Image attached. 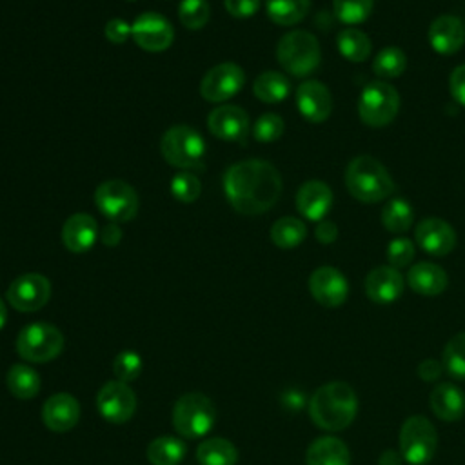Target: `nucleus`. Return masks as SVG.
Listing matches in <instances>:
<instances>
[{"label": "nucleus", "instance_id": "obj_5", "mask_svg": "<svg viewBox=\"0 0 465 465\" xmlns=\"http://www.w3.org/2000/svg\"><path fill=\"white\" fill-rule=\"evenodd\" d=\"M214 418V405L202 392H187L173 407L174 430L187 440L205 436L213 429Z\"/></svg>", "mask_w": 465, "mask_h": 465}, {"label": "nucleus", "instance_id": "obj_18", "mask_svg": "<svg viewBox=\"0 0 465 465\" xmlns=\"http://www.w3.org/2000/svg\"><path fill=\"white\" fill-rule=\"evenodd\" d=\"M207 127L220 140L242 142L249 133V116L238 105H220L209 113Z\"/></svg>", "mask_w": 465, "mask_h": 465}, {"label": "nucleus", "instance_id": "obj_11", "mask_svg": "<svg viewBox=\"0 0 465 465\" xmlns=\"http://www.w3.org/2000/svg\"><path fill=\"white\" fill-rule=\"evenodd\" d=\"M9 305L20 312H35L51 298V282L38 272H25L11 282L5 291Z\"/></svg>", "mask_w": 465, "mask_h": 465}, {"label": "nucleus", "instance_id": "obj_34", "mask_svg": "<svg viewBox=\"0 0 465 465\" xmlns=\"http://www.w3.org/2000/svg\"><path fill=\"white\" fill-rule=\"evenodd\" d=\"M414 220L412 205L403 198H392L381 209V223L389 232H405Z\"/></svg>", "mask_w": 465, "mask_h": 465}, {"label": "nucleus", "instance_id": "obj_37", "mask_svg": "<svg viewBox=\"0 0 465 465\" xmlns=\"http://www.w3.org/2000/svg\"><path fill=\"white\" fill-rule=\"evenodd\" d=\"M374 0H332L334 15L341 24L356 25L369 18Z\"/></svg>", "mask_w": 465, "mask_h": 465}, {"label": "nucleus", "instance_id": "obj_19", "mask_svg": "<svg viewBox=\"0 0 465 465\" xmlns=\"http://www.w3.org/2000/svg\"><path fill=\"white\" fill-rule=\"evenodd\" d=\"M80 420V403L69 392H56L42 405V421L53 432H67Z\"/></svg>", "mask_w": 465, "mask_h": 465}, {"label": "nucleus", "instance_id": "obj_8", "mask_svg": "<svg viewBox=\"0 0 465 465\" xmlns=\"http://www.w3.org/2000/svg\"><path fill=\"white\" fill-rule=\"evenodd\" d=\"M162 156L178 169L200 167L205 154V142L202 134L189 125H173L160 142Z\"/></svg>", "mask_w": 465, "mask_h": 465}, {"label": "nucleus", "instance_id": "obj_50", "mask_svg": "<svg viewBox=\"0 0 465 465\" xmlns=\"http://www.w3.org/2000/svg\"><path fill=\"white\" fill-rule=\"evenodd\" d=\"M5 320H7V307H5V302L0 298V329L5 325Z\"/></svg>", "mask_w": 465, "mask_h": 465}, {"label": "nucleus", "instance_id": "obj_43", "mask_svg": "<svg viewBox=\"0 0 465 465\" xmlns=\"http://www.w3.org/2000/svg\"><path fill=\"white\" fill-rule=\"evenodd\" d=\"M105 38L113 44H122L131 36V25L122 18H113L105 24Z\"/></svg>", "mask_w": 465, "mask_h": 465}, {"label": "nucleus", "instance_id": "obj_24", "mask_svg": "<svg viewBox=\"0 0 465 465\" xmlns=\"http://www.w3.org/2000/svg\"><path fill=\"white\" fill-rule=\"evenodd\" d=\"M430 409L441 421H458L465 414V394L454 383H438L430 392Z\"/></svg>", "mask_w": 465, "mask_h": 465}, {"label": "nucleus", "instance_id": "obj_4", "mask_svg": "<svg viewBox=\"0 0 465 465\" xmlns=\"http://www.w3.org/2000/svg\"><path fill=\"white\" fill-rule=\"evenodd\" d=\"M276 58L287 73L305 76L320 65V42L309 31H291L280 38L276 45Z\"/></svg>", "mask_w": 465, "mask_h": 465}, {"label": "nucleus", "instance_id": "obj_10", "mask_svg": "<svg viewBox=\"0 0 465 465\" xmlns=\"http://www.w3.org/2000/svg\"><path fill=\"white\" fill-rule=\"evenodd\" d=\"M98 211L114 223L129 222L138 213V196L124 180H105L94 191Z\"/></svg>", "mask_w": 465, "mask_h": 465}, {"label": "nucleus", "instance_id": "obj_20", "mask_svg": "<svg viewBox=\"0 0 465 465\" xmlns=\"http://www.w3.org/2000/svg\"><path fill=\"white\" fill-rule=\"evenodd\" d=\"M365 294L374 303H392L396 302L405 287L401 272L391 265H380L369 271L365 278Z\"/></svg>", "mask_w": 465, "mask_h": 465}, {"label": "nucleus", "instance_id": "obj_39", "mask_svg": "<svg viewBox=\"0 0 465 465\" xmlns=\"http://www.w3.org/2000/svg\"><path fill=\"white\" fill-rule=\"evenodd\" d=\"M113 372L120 381H134L142 372V358L134 351H122L113 361Z\"/></svg>", "mask_w": 465, "mask_h": 465}, {"label": "nucleus", "instance_id": "obj_42", "mask_svg": "<svg viewBox=\"0 0 465 465\" xmlns=\"http://www.w3.org/2000/svg\"><path fill=\"white\" fill-rule=\"evenodd\" d=\"M414 254H416V249L409 238L400 236L387 245V262L394 269L407 267L414 260Z\"/></svg>", "mask_w": 465, "mask_h": 465}, {"label": "nucleus", "instance_id": "obj_44", "mask_svg": "<svg viewBox=\"0 0 465 465\" xmlns=\"http://www.w3.org/2000/svg\"><path fill=\"white\" fill-rule=\"evenodd\" d=\"M449 89L452 98L465 107V64L452 69L449 76Z\"/></svg>", "mask_w": 465, "mask_h": 465}, {"label": "nucleus", "instance_id": "obj_2", "mask_svg": "<svg viewBox=\"0 0 465 465\" xmlns=\"http://www.w3.org/2000/svg\"><path fill=\"white\" fill-rule=\"evenodd\" d=\"M358 412V396L345 381H329L314 391L309 400V416L323 430L347 429Z\"/></svg>", "mask_w": 465, "mask_h": 465}, {"label": "nucleus", "instance_id": "obj_41", "mask_svg": "<svg viewBox=\"0 0 465 465\" xmlns=\"http://www.w3.org/2000/svg\"><path fill=\"white\" fill-rule=\"evenodd\" d=\"M171 193L178 202L191 203L200 196L202 185H200V180L194 174L178 173L171 182Z\"/></svg>", "mask_w": 465, "mask_h": 465}, {"label": "nucleus", "instance_id": "obj_14", "mask_svg": "<svg viewBox=\"0 0 465 465\" xmlns=\"http://www.w3.org/2000/svg\"><path fill=\"white\" fill-rule=\"evenodd\" d=\"M131 36L145 51H163L173 44L174 29L167 18L158 13H143L131 25Z\"/></svg>", "mask_w": 465, "mask_h": 465}, {"label": "nucleus", "instance_id": "obj_22", "mask_svg": "<svg viewBox=\"0 0 465 465\" xmlns=\"http://www.w3.org/2000/svg\"><path fill=\"white\" fill-rule=\"evenodd\" d=\"M332 207V191L325 182L309 180L296 193V209L312 222H322Z\"/></svg>", "mask_w": 465, "mask_h": 465}, {"label": "nucleus", "instance_id": "obj_12", "mask_svg": "<svg viewBox=\"0 0 465 465\" xmlns=\"http://www.w3.org/2000/svg\"><path fill=\"white\" fill-rule=\"evenodd\" d=\"M96 407L109 423H125L136 411V396L125 381L113 380L104 383L98 391Z\"/></svg>", "mask_w": 465, "mask_h": 465}, {"label": "nucleus", "instance_id": "obj_7", "mask_svg": "<svg viewBox=\"0 0 465 465\" xmlns=\"http://www.w3.org/2000/svg\"><path fill=\"white\" fill-rule=\"evenodd\" d=\"M64 334L58 327L44 322L25 325L16 336V352L31 363L54 360L64 349Z\"/></svg>", "mask_w": 465, "mask_h": 465}, {"label": "nucleus", "instance_id": "obj_3", "mask_svg": "<svg viewBox=\"0 0 465 465\" xmlns=\"http://www.w3.org/2000/svg\"><path fill=\"white\" fill-rule=\"evenodd\" d=\"M345 185L349 193L363 203L385 200L394 191V182L389 171L374 156H354L345 169Z\"/></svg>", "mask_w": 465, "mask_h": 465}, {"label": "nucleus", "instance_id": "obj_1", "mask_svg": "<svg viewBox=\"0 0 465 465\" xmlns=\"http://www.w3.org/2000/svg\"><path fill=\"white\" fill-rule=\"evenodd\" d=\"M223 191L240 214H262L278 202L282 176L265 160H242L225 171Z\"/></svg>", "mask_w": 465, "mask_h": 465}, {"label": "nucleus", "instance_id": "obj_21", "mask_svg": "<svg viewBox=\"0 0 465 465\" xmlns=\"http://www.w3.org/2000/svg\"><path fill=\"white\" fill-rule=\"evenodd\" d=\"M430 47L440 54H454L465 44V24L454 15H441L429 27Z\"/></svg>", "mask_w": 465, "mask_h": 465}, {"label": "nucleus", "instance_id": "obj_16", "mask_svg": "<svg viewBox=\"0 0 465 465\" xmlns=\"http://www.w3.org/2000/svg\"><path fill=\"white\" fill-rule=\"evenodd\" d=\"M414 238L430 256H445L456 247V231L441 218H425L416 225Z\"/></svg>", "mask_w": 465, "mask_h": 465}, {"label": "nucleus", "instance_id": "obj_48", "mask_svg": "<svg viewBox=\"0 0 465 465\" xmlns=\"http://www.w3.org/2000/svg\"><path fill=\"white\" fill-rule=\"evenodd\" d=\"M100 238H102L104 245H109V247L118 245L120 240H122V229H120L116 223L105 225L104 231H102V234H100Z\"/></svg>", "mask_w": 465, "mask_h": 465}, {"label": "nucleus", "instance_id": "obj_32", "mask_svg": "<svg viewBox=\"0 0 465 465\" xmlns=\"http://www.w3.org/2000/svg\"><path fill=\"white\" fill-rule=\"evenodd\" d=\"M336 45L340 54L351 62H363L372 51L371 38L356 27L343 29L336 38Z\"/></svg>", "mask_w": 465, "mask_h": 465}, {"label": "nucleus", "instance_id": "obj_13", "mask_svg": "<svg viewBox=\"0 0 465 465\" xmlns=\"http://www.w3.org/2000/svg\"><path fill=\"white\" fill-rule=\"evenodd\" d=\"M243 69L234 62H223L205 73L200 84V94L207 102H225L243 87Z\"/></svg>", "mask_w": 465, "mask_h": 465}, {"label": "nucleus", "instance_id": "obj_47", "mask_svg": "<svg viewBox=\"0 0 465 465\" xmlns=\"http://www.w3.org/2000/svg\"><path fill=\"white\" fill-rule=\"evenodd\" d=\"M316 240L322 242V243H332L336 238H338V229L332 222H320L316 225Z\"/></svg>", "mask_w": 465, "mask_h": 465}, {"label": "nucleus", "instance_id": "obj_36", "mask_svg": "<svg viewBox=\"0 0 465 465\" xmlns=\"http://www.w3.org/2000/svg\"><path fill=\"white\" fill-rule=\"evenodd\" d=\"M407 69V56L405 53L396 47V45H389V47H383L374 62H372V71L383 78V80H389V78H396L400 76L403 71Z\"/></svg>", "mask_w": 465, "mask_h": 465}, {"label": "nucleus", "instance_id": "obj_49", "mask_svg": "<svg viewBox=\"0 0 465 465\" xmlns=\"http://www.w3.org/2000/svg\"><path fill=\"white\" fill-rule=\"evenodd\" d=\"M401 461H403L401 452H396V450H391V449L383 450L378 458V465H401Z\"/></svg>", "mask_w": 465, "mask_h": 465}, {"label": "nucleus", "instance_id": "obj_45", "mask_svg": "<svg viewBox=\"0 0 465 465\" xmlns=\"http://www.w3.org/2000/svg\"><path fill=\"white\" fill-rule=\"evenodd\" d=\"M225 9L236 18H249L260 9V0H223Z\"/></svg>", "mask_w": 465, "mask_h": 465}, {"label": "nucleus", "instance_id": "obj_35", "mask_svg": "<svg viewBox=\"0 0 465 465\" xmlns=\"http://www.w3.org/2000/svg\"><path fill=\"white\" fill-rule=\"evenodd\" d=\"M441 363L445 372L454 380H465V332L454 334L443 349Z\"/></svg>", "mask_w": 465, "mask_h": 465}, {"label": "nucleus", "instance_id": "obj_31", "mask_svg": "<svg viewBox=\"0 0 465 465\" xmlns=\"http://www.w3.org/2000/svg\"><path fill=\"white\" fill-rule=\"evenodd\" d=\"M311 0H267V16L278 25H294L309 13Z\"/></svg>", "mask_w": 465, "mask_h": 465}, {"label": "nucleus", "instance_id": "obj_38", "mask_svg": "<svg viewBox=\"0 0 465 465\" xmlns=\"http://www.w3.org/2000/svg\"><path fill=\"white\" fill-rule=\"evenodd\" d=\"M211 7L207 0H182L178 5V18L187 29H200L207 24Z\"/></svg>", "mask_w": 465, "mask_h": 465}, {"label": "nucleus", "instance_id": "obj_15", "mask_svg": "<svg viewBox=\"0 0 465 465\" xmlns=\"http://www.w3.org/2000/svg\"><path fill=\"white\" fill-rule=\"evenodd\" d=\"M309 291L320 305L340 307L349 296V283L336 267L323 265L314 269L309 276Z\"/></svg>", "mask_w": 465, "mask_h": 465}, {"label": "nucleus", "instance_id": "obj_29", "mask_svg": "<svg viewBox=\"0 0 465 465\" xmlns=\"http://www.w3.org/2000/svg\"><path fill=\"white\" fill-rule=\"evenodd\" d=\"M252 93L258 100L265 104H276L289 96L291 93V82L285 74L278 71H265L258 74V78L252 84Z\"/></svg>", "mask_w": 465, "mask_h": 465}, {"label": "nucleus", "instance_id": "obj_28", "mask_svg": "<svg viewBox=\"0 0 465 465\" xmlns=\"http://www.w3.org/2000/svg\"><path fill=\"white\" fill-rule=\"evenodd\" d=\"M200 465H236L238 450L225 438H207L196 449Z\"/></svg>", "mask_w": 465, "mask_h": 465}, {"label": "nucleus", "instance_id": "obj_40", "mask_svg": "<svg viewBox=\"0 0 465 465\" xmlns=\"http://www.w3.org/2000/svg\"><path fill=\"white\" fill-rule=\"evenodd\" d=\"M283 129H285V125H283L282 116H278L274 113H265L256 120V124L252 127V134L258 142L269 143V142L278 140L283 134Z\"/></svg>", "mask_w": 465, "mask_h": 465}, {"label": "nucleus", "instance_id": "obj_30", "mask_svg": "<svg viewBox=\"0 0 465 465\" xmlns=\"http://www.w3.org/2000/svg\"><path fill=\"white\" fill-rule=\"evenodd\" d=\"M185 443L176 436H158L147 445L151 465H178L185 458Z\"/></svg>", "mask_w": 465, "mask_h": 465}, {"label": "nucleus", "instance_id": "obj_33", "mask_svg": "<svg viewBox=\"0 0 465 465\" xmlns=\"http://www.w3.org/2000/svg\"><path fill=\"white\" fill-rule=\"evenodd\" d=\"M307 236V227L302 220L294 216H283L276 220L271 227V240L282 249H292L300 245Z\"/></svg>", "mask_w": 465, "mask_h": 465}, {"label": "nucleus", "instance_id": "obj_6", "mask_svg": "<svg viewBox=\"0 0 465 465\" xmlns=\"http://www.w3.org/2000/svg\"><path fill=\"white\" fill-rule=\"evenodd\" d=\"M400 109V94L396 87L385 80L369 82L358 100L360 120L369 127L389 125Z\"/></svg>", "mask_w": 465, "mask_h": 465}, {"label": "nucleus", "instance_id": "obj_27", "mask_svg": "<svg viewBox=\"0 0 465 465\" xmlns=\"http://www.w3.org/2000/svg\"><path fill=\"white\" fill-rule=\"evenodd\" d=\"M9 392L18 400H31L40 391V376L27 363H13L5 374Z\"/></svg>", "mask_w": 465, "mask_h": 465}, {"label": "nucleus", "instance_id": "obj_9", "mask_svg": "<svg viewBox=\"0 0 465 465\" xmlns=\"http://www.w3.org/2000/svg\"><path fill=\"white\" fill-rule=\"evenodd\" d=\"M438 432L429 418L409 416L400 429V452L411 465H427L436 454Z\"/></svg>", "mask_w": 465, "mask_h": 465}, {"label": "nucleus", "instance_id": "obj_46", "mask_svg": "<svg viewBox=\"0 0 465 465\" xmlns=\"http://www.w3.org/2000/svg\"><path fill=\"white\" fill-rule=\"evenodd\" d=\"M445 369H443V363H440V361H436V360H423L420 365H418V376L421 378V380H425V381H432V380H436V378H440L441 376V372H443Z\"/></svg>", "mask_w": 465, "mask_h": 465}, {"label": "nucleus", "instance_id": "obj_17", "mask_svg": "<svg viewBox=\"0 0 465 465\" xmlns=\"http://www.w3.org/2000/svg\"><path fill=\"white\" fill-rule=\"evenodd\" d=\"M296 105L305 120L320 124L331 116L332 96L322 82L305 80L296 89Z\"/></svg>", "mask_w": 465, "mask_h": 465}, {"label": "nucleus", "instance_id": "obj_26", "mask_svg": "<svg viewBox=\"0 0 465 465\" xmlns=\"http://www.w3.org/2000/svg\"><path fill=\"white\" fill-rule=\"evenodd\" d=\"M307 465H351L349 447L336 436H320L316 438L307 452Z\"/></svg>", "mask_w": 465, "mask_h": 465}, {"label": "nucleus", "instance_id": "obj_23", "mask_svg": "<svg viewBox=\"0 0 465 465\" xmlns=\"http://www.w3.org/2000/svg\"><path fill=\"white\" fill-rule=\"evenodd\" d=\"M98 236V223L91 214L76 213L69 216L62 227V243L71 252L89 251Z\"/></svg>", "mask_w": 465, "mask_h": 465}, {"label": "nucleus", "instance_id": "obj_25", "mask_svg": "<svg viewBox=\"0 0 465 465\" xmlns=\"http://www.w3.org/2000/svg\"><path fill=\"white\" fill-rule=\"evenodd\" d=\"M407 283L416 294L438 296L445 291L449 278L440 265L430 262H420L409 269Z\"/></svg>", "mask_w": 465, "mask_h": 465}]
</instances>
